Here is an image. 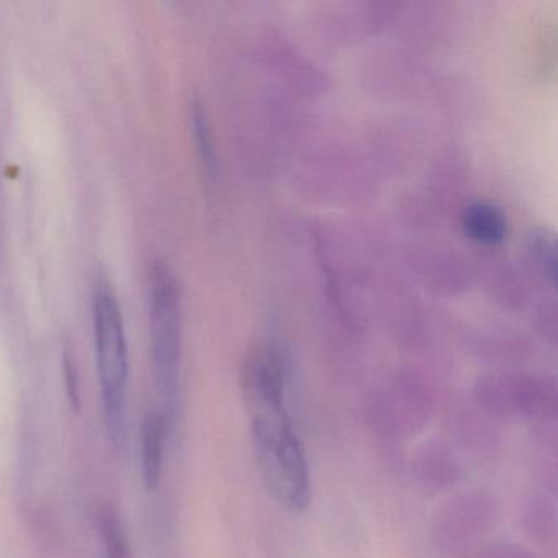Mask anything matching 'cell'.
I'll return each mask as SVG.
<instances>
[{
    "mask_svg": "<svg viewBox=\"0 0 558 558\" xmlns=\"http://www.w3.org/2000/svg\"><path fill=\"white\" fill-rule=\"evenodd\" d=\"M257 469L270 495L293 512L312 501L308 460L286 407V365L269 342L254 345L241 368Z\"/></svg>",
    "mask_w": 558,
    "mask_h": 558,
    "instance_id": "1",
    "label": "cell"
},
{
    "mask_svg": "<svg viewBox=\"0 0 558 558\" xmlns=\"http://www.w3.org/2000/svg\"><path fill=\"white\" fill-rule=\"evenodd\" d=\"M94 335L107 430L112 442L122 446L126 437L129 344L119 300L104 276L97 277L94 286Z\"/></svg>",
    "mask_w": 558,
    "mask_h": 558,
    "instance_id": "2",
    "label": "cell"
},
{
    "mask_svg": "<svg viewBox=\"0 0 558 558\" xmlns=\"http://www.w3.org/2000/svg\"><path fill=\"white\" fill-rule=\"evenodd\" d=\"M149 325L156 385L166 407V421H174L181 404V287L162 260H156L149 272Z\"/></svg>",
    "mask_w": 558,
    "mask_h": 558,
    "instance_id": "3",
    "label": "cell"
},
{
    "mask_svg": "<svg viewBox=\"0 0 558 558\" xmlns=\"http://www.w3.org/2000/svg\"><path fill=\"white\" fill-rule=\"evenodd\" d=\"M168 421L159 411H149L142 424V475L145 488L156 492L161 485Z\"/></svg>",
    "mask_w": 558,
    "mask_h": 558,
    "instance_id": "4",
    "label": "cell"
},
{
    "mask_svg": "<svg viewBox=\"0 0 558 558\" xmlns=\"http://www.w3.org/2000/svg\"><path fill=\"white\" fill-rule=\"evenodd\" d=\"M462 228L476 243L499 244L508 233L505 214L489 202H473L463 210Z\"/></svg>",
    "mask_w": 558,
    "mask_h": 558,
    "instance_id": "5",
    "label": "cell"
},
{
    "mask_svg": "<svg viewBox=\"0 0 558 558\" xmlns=\"http://www.w3.org/2000/svg\"><path fill=\"white\" fill-rule=\"evenodd\" d=\"M90 515H93L94 525H96L104 547H106L104 558H133L125 531H123L116 509L104 502V505L94 506Z\"/></svg>",
    "mask_w": 558,
    "mask_h": 558,
    "instance_id": "6",
    "label": "cell"
},
{
    "mask_svg": "<svg viewBox=\"0 0 558 558\" xmlns=\"http://www.w3.org/2000/svg\"><path fill=\"white\" fill-rule=\"evenodd\" d=\"M191 119L198 159H201L205 178L211 182L217 174V148H215L214 130H211L207 109L198 99L192 100Z\"/></svg>",
    "mask_w": 558,
    "mask_h": 558,
    "instance_id": "7",
    "label": "cell"
},
{
    "mask_svg": "<svg viewBox=\"0 0 558 558\" xmlns=\"http://www.w3.org/2000/svg\"><path fill=\"white\" fill-rule=\"evenodd\" d=\"M531 253L542 276L554 287L557 280V250H555L554 234L548 233L547 230L535 231L531 236Z\"/></svg>",
    "mask_w": 558,
    "mask_h": 558,
    "instance_id": "8",
    "label": "cell"
},
{
    "mask_svg": "<svg viewBox=\"0 0 558 558\" xmlns=\"http://www.w3.org/2000/svg\"><path fill=\"white\" fill-rule=\"evenodd\" d=\"M64 381H66V393L71 404H73L74 410L80 411V377H77L76 365H74L73 359L68 352L64 354Z\"/></svg>",
    "mask_w": 558,
    "mask_h": 558,
    "instance_id": "9",
    "label": "cell"
}]
</instances>
